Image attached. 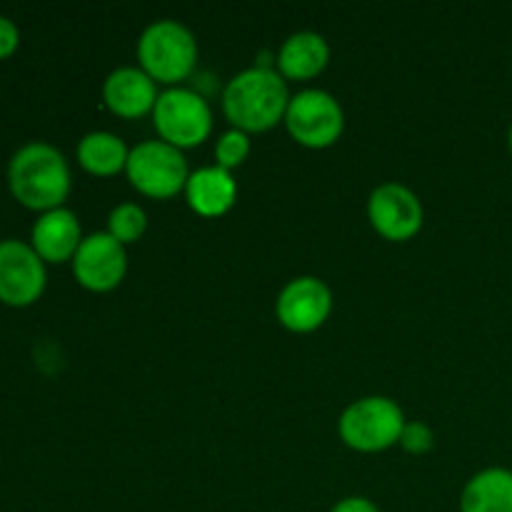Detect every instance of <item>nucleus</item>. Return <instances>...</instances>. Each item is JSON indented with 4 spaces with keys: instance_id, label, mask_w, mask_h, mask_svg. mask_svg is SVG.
<instances>
[{
    "instance_id": "nucleus-1",
    "label": "nucleus",
    "mask_w": 512,
    "mask_h": 512,
    "mask_svg": "<svg viewBox=\"0 0 512 512\" xmlns=\"http://www.w3.org/2000/svg\"><path fill=\"white\" fill-rule=\"evenodd\" d=\"M8 188L20 205L48 213L65 205L73 188V175L68 160L55 145L30 140L10 158Z\"/></svg>"
},
{
    "instance_id": "nucleus-2",
    "label": "nucleus",
    "mask_w": 512,
    "mask_h": 512,
    "mask_svg": "<svg viewBox=\"0 0 512 512\" xmlns=\"http://www.w3.org/2000/svg\"><path fill=\"white\" fill-rule=\"evenodd\" d=\"M288 103V80L278 73V68H245L233 75L223 90V113L230 128L248 135L275 128L285 120Z\"/></svg>"
},
{
    "instance_id": "nucleus-3",
    "label": "nucleus",
    "mask_w": 512,
    "mask_h": 512,
    "mask_svg": "<svg viewBox=\"0 0 512 512\" xmlns=\"http://www.w3.org/2000/svg\"><path fill=\"white\" fill-rule=\"evenodd\" d=\"M140 68L168 88H175L193 75L198 65V40L193 30L173 18L153 20L138 38Z\"/></svg>"
},
{
    "instance_id": "nucleus-4",
    "label": "nucleus",
    "mask_w": 512,
    "mask_h": 512,
    "mask_svg": "<svg viewBox=\"0 0 512 512\" xmlns=\"http://www.w3.org/2000/svg\"><path fill=\"white\" fill-rule=\"evenodd\" d=\"M405 415L395 400L385 395H365L343 410L338 433L348 448L358 453H380L393 448L405 428Z\"/></svg>"
},
{
    "instance_id": "nucleus-5",
    "label": "nucleus",
    "mask_w": 512,
    "mask_h": 512,
    "mask_svg": "<svg viewBox=\"0 0 512 512\" xmlns=\"http://www.w3.org/2000/svg\"><path fill=\"white\" fill-rule=\"evenodd\" d=\"M153 125L160 140L175 148H195L213 133V108L193 88H165L153 108Z\"/></svg>"
},
{
    "instance_id": "nucleus-6",
    "label": "nucleus",
    "mask_w": 512,
    "mask_h": 512,
    "mask_svg": "<svg viewBox=\"0 0 512 512\" xmlns=\"http://www.w3.org/2000/svg\"><path fill=\"white\" fill-rule=\"evenodd\" d=\"M125 175L135 190L148 198L165 200L183 193L190 178V168L183 150L158 138L143 140L130 148Z\"/></svg>"
},
{
    "instance_id": "nucleus-7",
    "label": "nucleus",
    "mask_w": 512,
    "mask_h": 512,
    "mask_svg": "<svg viewBox=\"0 0 512 512\" xmlns=\"http://www.w3.org/2000/svg\"><path fill=\"white\" fill-rule=\"evenodd\" d=\"M285 128L300 145L313 150L338 143L345 130V113L340 100L323 88H303L290 95L285 110Z\"/></svg>"
},
{
    "instance_id": "nucleus-8",
    "label": "nucleus",
    "mask_w": 512,
    "mask_h": 512,
    "mask_svg": "<svg viewBox=\"0 0 512 512\" xmlns=\"http://www.w3.org/2000/svg\"><path fill=\"white\" fill-rule=\"evenodd\" d=\"M48 273L33 245L18 238L0 240V303L25 308L43 295Z\"/></svg>"
},
{
    "instance_id": "nucleus-9",
    "label": "nucleus",
    "mask_w": 512,
    "mask_h": 512,
    "mask_svg": "<svg viewBox=\"0 0 512 512\" xmlns=\"http://www.w3.org/2000/svg\"><path fill=\"white\" fill-rule=\"evenodd\" d=\"M73 275L85 290L108 293L123 283L128 273V250L108 230L85 235L78 253L73 255Z\"/></svg>"
},
{
    "instance_id": "nucleus-10",
    "label": "nucleus",
    "mask_w": 512,
    "mask_h": 512,
    "mask_svg": "<svg viewBox=\"0 0 512 512\" xmlns=\"http://www.w3.org/2000/svg\"><path fill=\"white\" fill-rule=\"evenodd\" d=\"M333 313V290L315 275H298L280 288L275 315L293 333H313Z\"/></svg>"
},
{
    "instance_id": "nucleus-11",
    "label": "nucleus",
    "mask_w": 512,
    "mask_h": 512,
    "mask_svg": "<svg viewBox=\"0 0 512 512\" xmlns=\"http://www.w3.org/2000/svg\"><path fill=\"white\" fill-rule=\"evenodd\" d=\"M368 220L383 238L410 240L420 233L425 220L423 203L403 183H380L368 198Z\"/></svg>"
},
{
    "instance_id": "nucleus-12",
    "label": "nucleus",
    "mask_w": 512,
    "mask_h": 512,
    "mask_svg": "<svg viewBox=\"0 0 512 512\" xmlns=\"http://www.w3.org/2000/svg\"><path fill=\"white\" fill-rule=\"evenodd\" d=\"M158 95V83L140 65H120L103 83V103L128 120L153 115Z\"/></svg>"
},
{
    "instance_id": "nucleus-13",
    "label": "nucleus",
    "mask_w": 512,
    "mask_h": 512,
    "mask_svg": "<svg viewBox=\"0 0 512 512\" xmlns=\"http://www.w3.org/2000/svg\"><path fill=\"white\" fill-rule=\"evenodd\" d=\"M83 243V230H80L78 215L70 208H55L48 213H40L30 230V245L45 263H65L73 260Z\"/></svg>"
},
{
    "instance_id": "nucleus-14",
    "label": "nucleus",
    "mask_w": 512,
    "mask_h": 512,
    "mask_svg": "<svg viewBox=\"0 0 512 512\" xmlns=\"http://www.w3.org/2000/svg\"><path fill=\"white\" fill-rule=\"evenodd\" d=\"M183 193L195 213L203 218H220L238 200V183L230 170L220 165H203L198 170H190Z\"/></svg>"
},
{
    "instance_id": "nucleus-15",
    "label": "nucleus",
    "mask_w": 512,
    "mask_h": 512,
    "mask_svg": "<svg viewBox=\"0 0 512 512\" xmlns=\"http://www.w3.org/2000/svg\"><path fill=\"white\" fill-rule=\"evenodd\" d=\"M328 60V40L315 30H298L283 40L275 55V68L285 80H310L323 73Z\"/></svg>"
},
{
    "instance_id": "nucleus-16",
    "label": "nucleus",
    "mask_w": 512,
    "mask_h": 512,
    "mask_svg": "<svg viewBox=\"0 0 512 512\" xmlns=\"http://www.w3.org/2000/svg\"><path fill=\"white\" fill-rule=\"evenodd\" d=\"M460 512H512V470L485 468L465 483Z\"/></svg>"
},
{
    "instance_id": "nucleus-17",
    "label": "nucleus",
    "mask_w": 512,
    "mask_h": 512,
    "mask_svg": "<svg viewBox=\"0 0 512 512\" xmlns=\"http://www.w3.org/2000/svg\"><path fill=\"white\" fill-rule=\"evenodd\" d=\"M75 153H78V163L88 173L110 178V175H118L120 170H125L130 148L120 135L110 133V130H90L78 140Z\"/></svg>"
},
{
    "instance_id": "nucleus-18",
    "label": "nucleus",
    "mask_w": 512,
    "mask_h": 512,
    "mask_svg": "<svg viewBox=\"0 0 512 512\" xmlns=\"http://www.w3.org/2000/svg\"><path fill=\"white\" fill-rule=\"evenodd\" d=\"M148 230V213L138 203H120L108 215V233L128 248Z\"/></svg>"
},
{
    "instance_id": "nucleus-19",
    "label": "nucleus",
    "mask_w": 512,
    "mask_h": 512,
    "mask_svg": "<svg viewBox=\"0 0 512 512\" xmlns=\"http://www.w3.org/2000/svg\"><path fill=\"white\" fill-rule=\"evenodd\" d=\"M250 155V135L243 133L238 128H228L225 133H220L218 143H215V165L230 170L233 173L235 168L248 160Z\"/></svg>"
},
{
    "instance_id": "nucleus-20",
    "label": "nucleus",
    "mask_w": 512,
    "mask_h": 512,
    "mask_svg": "<svg viewBox=\"0 0 512 512\" xmlns=\"http://www.w3.org/2000/svg\"><path fill=\"white\" fill-rule=\"evenodd\" d=\"M400 445H403L405 453L410 455H425L428 450H433L435 445V433L428 423L423 420H413V423H405L403 433H400Z\"/></svg>"
},
{
    "instance_id": "nucleus-21",
    "label": "nucleus",
    "mask_w": 512,
    "mask_h": 512,
    "mask_svg": "<svg viewBox=\"0 0 512 512\" xmlns=\"http://www.w3.org/2000/svg\"><path fill=\"white\" fill-rule=\"evenodd\" d=\"M20 45V30L8 15H0V58H8L18 50Z\"/></svg>"
},
{
    "instance_id": "nucleus-22",
    "label": "nucleus",
    "mask_w": 512,
    "mask_h": 512,
    "mask_svg": "<svg viewBox=\"0 0 512 512\" xmlns=\"http://www.w3.org/2000/svg\"><path fill=\"white\" fill-rule=\"evenodd\" d=\"M330 512H380V510L373 500L363 498V495H350V498L340 500V503Z\"/></svg>"
},
{
    "instance_id": "nucleus-23",
    "label": "nucleus",
    "mask_w": 512,
    "mask_h": 512,
    "mask_svg": "<svg viewBox=\"0 0 512 512\" xmlns=\"http://www.w3.org/2000/svg\"><path fill=\"white\" fill-rule=\"evenodd\" d=\"M508 145H510V153H512V123H510V130H508Z\"/></svg>"
}]
</instances>
